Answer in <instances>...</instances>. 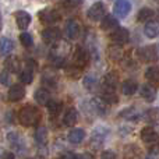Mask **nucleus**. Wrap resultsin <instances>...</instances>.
<instances>
[{
  "label": "nucleus",
  "instance_id": "obj_1",
  "mask_svg": "<svg viewBox=\"0 0 159 159\" xmlns=\"http://www.w3.org/2000/svg\"><path fill=\"white\" fill-rule=\"evenodd\" d=\"M42 115L41 110L38 107L32 106V105H25L24 107H21L18 113V120L22 126L25 127H34L41 121Z\"/></svg>",
  "mask_w": 159,
  "mask_h": 159
},
{
  "label": "nucleus",
  "instance_id": "obj_2",
  "mask_svg": "<svg viewBox=\"0 0 159 159\" xmlns=\"http://www.w3.org/2000/svg\"><path fill=\"white\" fill-rule=\"evenodd\" d=\"M137 55H138V59H140L141 61H144V63H154V61L158 60V52L154 45H148V46L140 48Z\"/></svg>",
  "mask_w": 159,
  "mask_h": 159
},
{
  "label": "nucleus",
  "instance_id": "obj_3",
  "mask_svg": "<svg viewBox=\"0 0 159 159\" xmlns=\"http://www.w3.org/2000/svg\"><path fill=\"white\" fill-rule=\"evenodd\" d=\"M105 13H106L105 4L102 2H96V3H93L89 7V10H88V18H89L91 21H101V20H103L105 16H106Z\"/></svg>",
  "mask_w": 159,
  "mask_h": 159
},
{
  "label": "nucleus",
  "instance_id": "obj_4",
  "mask_svg": "<svg viewBox=\"0 0 159 159\" xmlns=\"http://www.w3.org/2000/svg\"><path fill=\"white\" fill-rule=\"evenodd\" d=\"M39 20L43 24H55L60 20V13L56 8H45V10L38 13Z\"/></svg>",
  "mask_w": 159,
  "mask_h": 159
},
{
  "label": "nucleus",
  "instance_id": "obj_5",
  "mask_svg": "<svg viewBox=\"0 0 159 159\" xmlns=\"http://www.w3.org/2000/svg\"><path fill=\"white\" fill-rule=\"evenodd\" d=\"M61 38V31L57 27H49L42 31V39L46 43H56Z\"/></svg>",
  "mask_w": 159,
  "mask_h": 159
},
{
  "label": "nucleus",
  "instance_id": "obj_6",
  "mask_svg": "<svg viewBox=\"0 0 159 159\" xmlns=\"http://www.w3.org/2000/svg\"><path fill=\"white\" fill-rule=\"evenodd\" d=\"M129 38H130L129 31L123 27H119L117 30H115L112 34H110V41H112L115 45H119V46L126 43V42L129 41Z\"/></svg>",
  "mask_w": 159,
  "mask_h": 159
},
{
  "label": "nucleus",
  "instance_id": "obj_7",
  "mask_svg": "<svg viewBox=\"0 0 159 159\" xmlns=\"http://www.w3.org/2000/svg\"><path fill=\"white\" fill-rule=\"evenodd\" d=\"M131 10V3L129 0H116L115 6H113V13L117 16L119 18H124Z\"/></svg>",
  "mask_w": 159,
  "mask_h": 159
},
{
  "label": "nucleus",
  "instance_id": "obj_8",
  "mask_svg": "<svg viewBox=\"0 0 159 159\" xmlns=\"http://www.w3.org/2000/svg\"><path fill=\"white\" fill-rule=\"evenodd\" d=\"M73 60H74V64L77 67H85L88 63H89V52L84 48H77L74 52V56H73Z\"/></svg>",
  "mask_w": 159,
  "mask_h": 159
},
{
  "label": "nucleus",
  "instance_id": "obj_9",
  "mask_svg": "<svg viewBox=\"0 0 159 159\" xmlns=\"http://www.w3.org/2000/svg\"><path fill=\"white\" fill-rule=\"evenodd\" d=\"M117 84H119L117 74H116V73H107V74L103 77V82H102L103 92H115Z\"/></svg>",
  "mask_w": 159,
  "mask_h": 159
},
{
  "label": "nucleus",
  "instance_id": "obj_10",
  "mask_svg": "<svg viewBox=\"0 0 159 159\" xmlns=\"http://www.w3.org/2000/svg\"><path fill=\"white\" fill-rule=\"evenodd\" d=\"M14 17H16V22H17V27L20 28V30H27L28 25L31 24V21H32V17H31L30 13H27V11H16L14 13Z\"/></svg>",
  "mask_w": 159,
  "mask_h": 159
},
{
  "label": "nucleus",
  "instance_id": "obj_11",
  "mask_svg": "<svg viewBox=\"0 0 159 159\" xmlns=\"http://www.w3.org/2000/svg\"><path fill=\"white\" fill-rule=\"evenodd\" d=\"M141 140L145 144H157L159 141V134L152 127H144L141 130Z\"/></svg>",
  "mask_w": 159,
  "mask_h": 159
},
{
  "label": "nucleus",
  "instance_id": "obj_12",
  "mask_svg": "<svg viewBox=\"0 0 159 159\" xmlns=\"http://www.w3.org/2000/svg\"><path fill=\"white\" fill-rule=\"evenodd\" d=\"M24 96H25V88L22 87V85L14 84L10 87V89H8V99H10V101L18 102V101H21Z\"/></svg>",
  "mask_w": 159,
  "mask_h": 159
},
{
  "label": "nucleus",
  "instance_id": "obj_13",
  "mask_svg": "<svg viewBox=\"0 0 159 159\" xmlns=\"http://www.w3.org/2000/svg\"><path fill=\"white\" fill-rule=\"evenodd\" d=\"M144 34H145L148 38H157L159 35V21H155V20H151L145 24L144 27Z\"/></svg>",
  "mask_w": 159,
  "mask_h": 159
},
{
  "label": "nucleus",
  "instance_id": "obj_14",
  "mask_svg": "<svg viewBox=\"0 0 159 159\" xmlns=\"http://www.w3.org/2000/svg\"><path fill=\"white\" fill-rule=\"evenodd\" d=\"M141 96H143L147 102H154L155 96H157V88L151 84H144L143 87H141Z\"/></svg>",
  "mask_w": 159,
  "mask_h": 159
},
{
  "label": "nucleus",
  "instance_id": "obj_15",
  "mask_svg": "<svg viewBox=\"0 0 159 159\" xmlns=\"http://www.w3.org/2000/svg\"><path fill=\"white\" fill-rule=\"evenodd\" d=\"M101 28H102L103 31L117 30V28H119V21H117V18H115V17L110 16V14L105 16V18L102 20V22H101Z\"/></svg>",
  "mask_w": 159,
  "mask_h": 159
},
{
  "label": "nucleus",
  "instance_id": "obj_16",
  "mask_svg": "<svg viewBox=\"0 0 159 159\" xmlns=\"http://www.w3.org/2000/svg\"><path fill=\"white\" fill-rule=\"evenodd\" d=\"M80 31H81L80 24L77 21H74V20H70V21L66 24V34H67V36H69L70 39L77 38V36L80 35Z\"/></svg>",
  "mask_w": 159,
  "mask_h": 159
},
{
  "label": "nucleus",
  "instance_id": "obj_17",
  "mask_svg": "<svg viewBox=\"0 0 159 159\" xmlns=\"http://www.w3.org/2000/svg\"><path fill=\"white\" fill-rule=\"evenodd\" d=\"M35 101L38 102L41 106H43V105H48L50 101V93L48 89H45V88H39V89L35 91Z\"/></svg>",
  "mask_w": 159,
  "mask_h": 159
},
{
  "label": "nucleus",
  "instance_id": "obj_18",
  "mask_svg": "<svg viewBox=\"0 0 159 159\" xmlns=\"http://www.w3.org/2000/svg\"><path fill=\"white\" fill-rule=\"evenodd\" d=\"M77 121H78V113H77V110L71 107V109H69L66 112V115H64L63 123H64V126H67V127H73Z\"/></svg>",
  "mask_w": 159,
  "mask_h": 159
},
{
  "label": "nucleus",
  "instance_id": "obj_19",
  "mask_svg": "<svg viewBox=\"0 0 159 159\" xmlns=\"http://www.w3.org/2000/svg\"><path fill=\"white\" fill-rule=\"evenodd\" d=\"M4 67L8 73H18L20 70V60L16 56H8L4 61Z\"/></svg>",
  "mask_w": 159,
  "mask_h": 159
},
{
  "label": "nucleus",
  "instance_id": "obj_20",
  "mask_svg": "<svg viewBox=\"0 0 159 159\" xmlns=\"http://www.w3.org/2000/svg\"><path fill=\"white\" fill-rule=\"evenodd\" d=\"M138 89V84L135 81H133V80H126V81L121 84V92L124 93V95H133V93H135Z\"/></svg>",
  "mask_w": 159,
  "mask_h": 159
},
{
  "label": "nucleus",
  "instance_id": "obj_21",
  "mask_svg": "<svg viewBox=\"0 0 159 159\" xmlns=\"http://www.w3.org/2000/svg\"><path fill=\"white\" fill-rule=\"evenodd\" d=\"M14 49V43L10 38H2L0 39V53L3 56H8Z\"/></svg>",
  "mask_w": 159,
  "mask_h": 159
},
{
  "label": "nucleus",
  "instance_id": "obj_22",
  "mask_svg": "<svg viewBox=\"0 0 159 159\" xmlns=\"http://www.w3.org/2000/svg\"><path fill=\"white\" fill-rule=\"evenodd\" d=\"M91 107H92V110L96 113V115H105L107 110L106 107V103H105L102 99H91Z\"/></svg>",
  "mask_w": 159,
  "mask_h": 159
},
{
  "label": "nucleus",
  "instance_id": "obj_23",
  "mask_svg": "<svg viewBox=\"0 0 159 159\" xmlns=\"http://www.w3.org/2000/svg\"><path fill=\"white\" fill-rule=\"evenodd\" d=\"M84 137H85V133L82 129L71 130V131L69 133V135H67V138H69V141L71 144H80L82 140H84Z\"/></svg>",
  "mask_w": 159,
  "mask_h": 159
},
{
  "label": "nucleus",
  "instance_id": "obj_24",
  "mask_svg": "<svg viewBox=\"0 0 159 159\" xmlns=\"http://www.w3.org/2000/svg\"><path fill=\"white\" fill-rule=\"evenodd\" d=\"M144 116H145V120H148L149 123L159 126V107H151L144 113Z\"/></svg>",
  "mask_w": 159,
  "mask_h": 159
},
{
  "label": "nucleus",
  "instance_id": "obj_25",
  "mask_svg": "<svg viewBox=\"0 0 159 159\" xmlns=\"http://www.w3.org/2000/svg\"><path fill=\"white\" fill-rule=\"evenodd\" d=\"M48 106V112H49V115H50V117H56V116H59V113L61 112V103L60 102H57V101H49V103L46 105Z\"/></svg>",
  "mask_w": 159,
  "mask_h": 159
},
{
  "label": "nucleus",
  "instance_id": "obj_26",
  "mask_svg": "<svg viewBox=\"0 0 159 159\" xmlns=\"http://www.w3.org/2000/svg\"><path fill=\"white\" fill-rule=\"evenodd\" d=\"M154 17V10H151L149 7H143L137 14V20L140 22L144 21H149V20Z\"/></svg>",
  "mask_w": 159,
  "mask_h": 159
},
{
  "label": "nucleus",
  "instance_id": "obj_27",
  "mask_svg": "<svg viewBox=\"0 0 159 159\" xmlns=\"http://www.w3.org/2000/svg\"><path fill=\"white\" fill-rule=\"evenodd\" d=\"M109 57L115 61H119L121 57H123V49H121L119 45H113V46L109 48V52H107Z\"/></svg>",
  "mask_w": 159,
  "mask_h": 159
},
{
  "label": "nucleus",
  "instance_id": "obj_28",
  "mask_svg": "<svg viewBox=\"0 0 159 159\" xmlns=\"http://www.w3.org/2000/svg\"><path fill=\"white\" fill-rule=\"evenodd\" d=\"M145 77L151 82H159V67H157V66L148 67L145 71Z\"/></svg>",
  "mask_w": 159,
  "mask_h": 159
},
{
  "label": "nucleus",
  "instance_id": "obj_29",
  "mask_svg": "<svg viewBox=\"0 0 159 159\" xmlns=\"http://www.w3.org/2000/svg\"><path fill=\"white\" fill-rule=\"evenodd\" d=\"M35 140L38 144L41 145H45L48 141V130L45 127H38L35 131Z\"/></svg>",
  "mask_w": 159,
  "mask_h": 159
},
{
  "label": "nucleus",
  "instance_id": "obj_30",
  "mask_svg": "<svg viewBox=\"0 0 159 159\" xmlns=\"http://www.w3.org/2000/svg\"><path fill=\"white\" fill-rule=\"evenodd\" d=\"M20 80H21L22 84H31L34 81V70L27 67L20 73Z\"/></svg>",
  "mask_w": 159,
  "mask_h": 159
},
{
  "label": "nucleus",
  "instance_id": "obj_31",
  "mask_svg": "<svg viewBox=\"0 0 159 159\" xmlns=\"http://www.w3.org/2000/svg\"><path fill=\"white\" fill-rule=\"evenodd\" d=\"M7 140L10 141L11 145H13L16 149H18V151H20V149L24 148V143H22L21 137H20L18 134H13V133H11V134H8V135H7Z\"/></svg>",
  "mask_w": 159,
  "mask_h": 159
},
{
  "label": "nucleus",
  "instance_id": "obj_32",
  "mask_svg": "<svg viewBox=\"0 0 159 159\" xmlns=\"http://www.w3.org/2000/svg\"><path fill=\"white\" fill-rule=\"evenodd\" d=\"M120 116H123V117L127 119V120H138L140 113L137 112V109H135V107H129V109L123 110V112L120 113Z\"/></svg>",
  "mask_w": 159,
  "mask_h": 159
},
{
  "label": "nucleus",
  "instance_id": "obj_33",
  "mask_svg": "<svg viewBox=\"0 0 159 159\" xmlns=\"http://www.w3.org/2000/svg\"><path fill=\"white\" fill-rule=\"evenodd\" d=\"M102 101L106 105H113V103H117L119 98L116 96L115 92H103L102 93Z\"/></svg>",
  "mask_w": 159,
  "mask_h": 159
},
{
  "label": "nucleus",
  "instance_id": "obj_34",
  "mask_svg": "<svg viewBox=\"0 0 159 159\" xmlns=\"http://www.w3.org/2000/svg\"><path fill=\"white\" fill-rule=\"evenodd\" d=\"M20 41H21L22 46H25V48H31V46L34 45L32 36H31L28 32H22L21 35H20Z\"/></svg>",
  "mask_w": 159,
  "mask_h": 159
},
{
  "label": "nucleus",
  "instance_id": "obj_35",
  "mask_svg": "<svg viewBox=\"0 0 159 159\" xmlns=\"http://www.w3.org/2000/svg\"><path fill=\"white\" fill-rule=\"evenodd\" d=\"M67 75H69L70 78H74V80H77L78 77H80V74H81V70H80V67H77V66H71V67H69L67 69Z\"/></svg>",
  "mask_w": 159,
  "mask_h": 159
},
{
  "label": "nucleus",
  "instance_id": "obj_36",
  "mask_svg": "<svg viewBox=\"0 0 159 159\" xmlns=\"http://www.w3.org/2000/svg\"><path fill=\"white\" fill-rule=\"evenodd\" d=\"M96 84V78L93 77L92 74H88L87 77H85V80H84V85L88 88V89H92V87Z\"/></svg>",
  "mask_w": 159,
  "mask_h": 159
},
{
  "label": "nucleus",
  "instance_id": "obj_37",
  "mask_svg": "<svg viewBox=\"0 0 159 159\" xmlns=\"http://www.w3.org/2000/svg\"><path fill=\"white\" fill-rule=\"evenodd\" d=\"M60 3L63 6H66V7L73 8V7H78L82 3V0H60Z\"/></svg>",
  "mask_w": 159,
  "mask_h": 159
},
{
  "label": "nucleus",
  "instance_id": "obj_38",
  "mask_svg": "<svg viewBox=\"0 0 159 159\" xmlns=\"http://www.w3.org/2000/svg\"><path fill=\"white\" fill-rule=\"evenodd\" d=\"M148 159H159V144L152 147L148 151Z\"/></svg>",
  "mask_w": 159,
  "mask_h": 159
},
{
  "label": "nucleus",
  "instance_id": "obj_39",
  "mask_svg": "<svg viewBox=\"0 0 159 159\" xmlns=\"http://www.w3.org/2000/svg\"><path fill=\"white\" fill-rule=\"evenodd\" d=\"M101 159H117V157H116V154L112 151V149H107V151L102 152Z\"/></svg>",
  "mask_w": 159,
  "mask_h": 159
},
{
  "label": "nucleus",
  "instance_id": "obj_40",
  "mask_svg": "<svg viewBox=\"0 0 159 159\" xmlns=\"http://www.w3.org/2000/svg\"><path fill=\"white\" fill-rule=\"evenodd\" d=\"M8 81H10V75H8V71H7V70H3V71L0 73V82H2L3 85H7Z\"/></svg>",
  "mask_w": 159,
  "mask_h": 159
},
{
  "label": "nucleus",
  "instance_id": "obj_41",
  "mask_svg": "<svg viewBox=\"0 0 159 159\" xmlns=\"http://www.w3.org/2000/svg\"><path fill=\"white\" fill-rule=\"evenodd\" d=\"M57 159H77V155L73 154V152H64V154Z\"/></svg>",
  "mask_w": 159,
  "mask_h": 159
},
{
  "label": "nucleus",
  "instance_id": "obj_42",
  "mask_svg": "<svg viewBox=\"0 0 159 159\" xmlns=\"http://www.w3.org/2000/svg\"><path fill=\"white\" fill-rule=\"evenodd\" d=\"M77 159H95V157H93L92 154H89V152H85V154L78 155Z\"/></svg>",
  "mask_w": 159,
  "mask_h": 159
},
{
  "label": "nucleus",
  "instance_id": "obj_43",
  "mask_svg": "<svg viewBox=\"0 0 159 159\" xmlns=\"http://www.w3.org/2000/svg\"><path fill=\"white\" fill-rule=\"evenodd\" d=\"M2 159H14V154H13V152H4V154H3V157H2Z\"/></svg>",
  "mask_w": 159,
  "mask_h": 159
},
{
  "label": "nucleus",
  "instance_id": "obj_44",
  "mask_svg": "<svg viewBox=\"0 0 159 159\" xmlns=\"http://www.w3.org/2000/svg\"><path fill=\"white\" fill-rule=\"evenodd\" d=\"M0 31H2V14H0Z\"/></svg>",
  "mask_w": 159,
  "mask_h": 159
}]
</instances>
